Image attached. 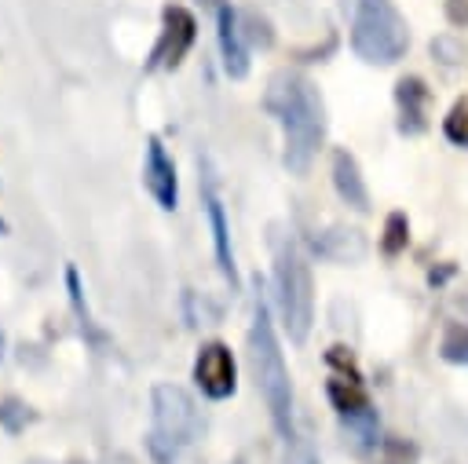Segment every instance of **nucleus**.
Listing matches in <instances>:
<instances>
[{"instance_id": "1", "label": "nucleus", "mask_w": 468, "mask_h": 464, "mask_svg": "<svg viewBox=\"0 0 468 464\" xmlns=\"http://www.w3.org/2000/svg\"><path fill=\"white\" fill-rule=\"evenodd\" d=\"M267 110L278 117L285 135V168L292 175H303L318 153V142L325 135V106L314 84L300 73L274 77L267 91Z\"/></svg>"}, {"instance_id": "2", "label": "nucleus", "mask_w": 468, "mask_h": 464, "mask_svg": "<svg viewBox=\"0 0 468 464\" xmlns=\"http://www.w3.org/2000/svg\"><path fill=\"white\" fill-rule=\"evenodd\" d=\"M249 365H252V376H256V387L271 409V420L278 427V435L292 446L296 442V427H292V387H289V369H285V358H282V347H278V336H274V325H271V311H267V300L256 296V307H252V325H249Z\"/></svg>"}, {"instance_id": "3", "label": "nucleus", "mask_w": 468, "mask_h": 464, "mask_svg": "<svg viewBox=\"0 0 468 464\" xmlns=\"http://www.w3.org/2000/svg\"><path fill=\"white\" fill-rule=\"evenodd\" d=\"M274 289H278L285 332L296 343H303L311 332V314H314V285H311L307 259L300 256V248L289 237L274 241Z\"/></svg>"}, {"instance_id": "4", "label": "nucleus", "mask_w": 468, "mask_h": 464, "mask_svg": "<svg viewBox=\"0 0 468 464\" xmlns=\"http://www.w3.org/2000/svg\"><path fill=\"white\" fill-rule=\"evenodd\" d=\"M410 44L406 22L395 11L391 0H358L355 4V22H351V47L366 62H395Z\"/></svg>"}, {"instance_id": "5", "label": "nucleus", "mask_w": 468, "mask_h": 464, "mask_svg": "<svg viewBox=\"0 0 468 464\" xmlns=\"http://www.w3.org/2000/svg\"><path fill=\"white\" fill-rule=\"evenodd\" d=\"M201 431V417L194 398L176 387V384H157L154 387V427H150V449L157 460H172L183 446H190Z\"/></svg>"}, {"instance_id": "6", "label": "nucleus", "mask_w": 468, "mask_h": 464, "mask_svg": "<svg viewBox=\"0 0 468 464\" xmlns=\"http://www.w3.org/2000/svg\"><path fill=\"white\" fill-rule=\"evenodd\" d=\"M194 37H197L194 15L186 7H179V4H168L161 11V37H157V44L150 51L146 69H176L186 58V51L194 47Z\"/></svg>"}, {"instance_id": "7", "label": "nucleus", "mask_w": 468, "mask_h": 464, "mask_svg": "<svg viewBox=\"0 0 468 464\" xmlns=\"http://www.w3.org/2000/svg\"><path fill=\"white\" fill-rule=\"evenodd\" d=\"M143 186L154 197L161 212H176L179 205V183H176V161L168 157L161 135L146 139V157H143Z\"/></svg>"}, {"instance_id": "8", "label": "nucleus", "mask_w": 468, "mask_h": 464, "mask_svg": "<svg viewBox=\"0 0 468 464\" xmlns=\"http://www.w3.org/2000/svg\"><path fill=\"white\" fill-rule=\"evenodd\" d=\"M194 380H197V387H201L205 398H216V402H219V398H230L234 387H238L230 347L219 343V340L205 343V347L197 351V358H194Z\"/></svg>"}, {"instance_id": "9", "label": "nucleus", "mask_w": 468, "mask_h": 464, "mask_svg": "<svg viewBox=\"0 0 468 464\" xmlns=\"http://www.w3.org/2000/svg\"><path fill=\"white\" fill-rule=\"evenodd\" d=\"M201 197H205V216H208V230H212V248H216V263L219 270L227 274L230 289H238V270H234V252H230V227H227V212H223V201L216 194V183H212V172L208 164L201 161Z\"/></svg>"}, {"instance_id": "10", "label": "nucleus", "mask_w": 468, "mask_h": 464, "mask_svg": "<svg viewBox=\"0 0 468 464\" xmlns=\"http://www.w3.org/2000/svg\"><path fill=\"white\" fill-rule=\"evenodd\" d=\"M216 22H219V55H223V69L241 80L249 73V51L241 44V29H238V15L230 4H219L216 7Z\"/></svg>"}, {"instance_id": "11", "label": "nucleus", "mask_w": 468, "mask_h": 464, "mask_svg": "<svg viewBox=\"0 0 468 464\" xmlns=\"http://www.w3.org/2000/svg\"><path fill=\"white\" fill-rule=\"evenodd\" d=\"M333 186H336V194L355 212H366L369 208V194H366L362 172H358V164H355V157L347 150H333Z\"/></svg>"}, {"instance_id": "12", "label": "nucleus", "mask_w": 468, "mask_h": 464, "mask_svg": "<svg viewBox=\"0 0 468 464\" xmlns=\"http://www.w3.org/2000/svg\"><path fill=\"white\" fill-rule=\"evenodd\" d=\"M329 402L336 406V413L358 420V417H369V395L362 391L358 376H333L329 380Z\"/></svg>"}, {"instance_id": "13", "label": "nucleus", "mask_w": 468, "mask_h": 464, "mask_svg": "<svg viewBox=\"0 0 468 464\" xmlns=\"http://www.w3.org/2000/svg\"><path fill=\"white\" fill-rule=\"evenodd\" d=\"M395 99H399V110H402V132H420L424 128V102H428V88L417 80V77H406V80H399V91H395Z\"/></svg>"}, {"instance_id": "14", "label": "nucleus", "mask_w": 468, "mask_h": 464, "mask_svg": "<svg viewBox=\"0 0 468 464\" xmlns=\"http://www.w3.org/2000/svg\"><path fill=\"white\" fill-rule=\"evenodd\" d=\"M66 289H69V303H73V314L80 318V329H84L91 340H102V332L95 329V322H91V314H88V303H84V285H80V274H77V267H73V263L66 267Z\"/></svg>"}, {"instance_id": "15", "label": "nucleus", "mask_w": 468, "mask_h": 464, "mask_svg": "<svg viewBox=\"0 0 468 464\" xmlns=\"http://www.w3.org/2000/svg\"><path fill=\"white\" fill-rule=\"evenodd\" d=\"M406 230H410L406 216H402V212H391V216H388V223H384V241H380L388 256H395V252H402V248H406Z\"/></svg>"}, {"instance_id": "16", "label": "nucleus", "mask_w": 468, "mask_h": 464, "mask_svg": "<svg viewBox=\"0 0 468 464\" xmlns=\"http://www.w3.org/2000/svg\"><path fill=\"white\" fill-rule=\"evenodd\" d=\"M442 358L446 362H468V325H450L442 336Z\"/></svg>"}, {"instance_id": "17", "label": "nucleus", "mask_w": 468, "mask_h": 464, "mask_svg": "<svg viewBox=\"0 0 468 464\" xmlns=\"http://www.w3.org/2000/svg\"><path fill=\"white\" fill-rule=\"evenodd\" d=\"M446 135L461 146H468V102H457L446 117Z\"/></svg>"}, {"instance_id": "18", "label": "nucleus", "mask_w": 468, "mask_h": 464, "mask_svg": "<svg viewBox=\"0 0 468 464\" xmlns=\"http://www.w3.org/2000/svg\"><path fill=\"white\" fill-rule=\"evenodd\" d=\"M431 47H435V51H442V55H450V62H457V47H453L450 40H435Z\"/></svg>"}, {"instance_id": "19", "label": "nucleus", "mask_w": 468, "mask_h": 464, "mask_svg": "<svg viewBox=\"0 0 468 464\" xmlns=\"http://www.w3.org/2000/svg\"><path fill=\"white\" fill-rule=\"evenodd\" d=\"M7 230H11V227H7V219H4V216H0V237H4V234H7Z\"/></svg>"}, {"instance_id": "20", "label": "nucleus", "mask_w": 468, "mask_h": 464, "mask_svg": "<svg viewBox=\"0 0 468 464\" xmlns=\"http://www.w3.org/2000/svg\"><path fill=\"white\" fill-rule=\"evenodd\" d=\"M0 347H4V340H0ZM0 354H4V351H0Z\"/></svg>"}]
</instances>
